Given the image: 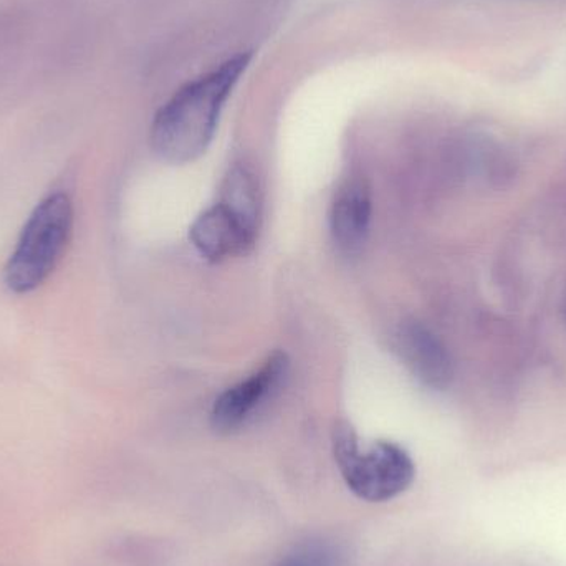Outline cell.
I'll return each instance as SVG.
<instances>
[{
    "instance_id": "6da1fadb",
    "label": "cell",
    "mask_w": 566,
    "mask_h": 566,
    "mask_svg": "<svg viewBox=\"0 0 566 566\" xmlns=\"http://www.w3.org/2000/svg\"><path fill=\"white\" fill-rule=\"evenodd\" d=\"M251 59V53L232 56L219 69L182 86L156 113L151 145L163 161L188 165L208 151L226 102Z\"/></svg>"
},
{
    "instance_id": "7a4b0ae2",
    "label": "cell",
    "mask_w": 566,
    "mask_h": 566,
    "mask_svg": "<svg viewBox=\"0 0 566 566\" xmlns=\"http://www.w3.org/2000/svg\"><path fill=\"white\" fill-rule=\"evenodd\" d=\"M332 442L343 481L363 501H391L415 481L411 455L395 442L378 441L361 451L358 436L348 422H336Z\"/></svg>"
},
{
    "instance_id": "52a82bcc",
    "label": "cell",
    "mask_w": 566,
    "mask_h": 566,
    "mask_svg": "<svg viewBox=\"0 0 566 566\" xmlns=\"http://www.w3.org/2000/svg\"><path fill=\"white\" fill-rule=\"evenodd\" d=\"M371 192L365 179H346L329 209V231L342 254L358 255L368 241L371 226Z\"/></svg>"
},
{
    "instance_id": "277c9868",
    "label": "cell",
    "mask_w": 566,
    "mask_h": 566,
    "mask_svg": "<svg viewBox=\"0 0 566 566\" xmlns=\"http://www.w3.org/2000/svg\"><path fill=\"white\" fill-rule=\"evenodd\" d=\"M290 359L286 353L274 352L264 365L249 378L226 389L211 411V424L221 434L239 431L255 412L274 398L289 378Z\"/></svg>"
},
{
    "instance_id": "ba28073f",
    "label": "cell",
    "mask_w": 566,
    "mask_h": 566,
    "mask_svg": "<svg viewBox=\"0 0 566 566\" xmlns=\"http://www.w3.org/2000/svg\"><path fill=\"white\" fill-rule=\"evenodd\" d=\"M221 202L259 229L261 192L255 176L248 168L235 166L229 171L222 185Z\"/></svg>"
},
{
    "instance_id": "3957f363",
    "label": "cell",
    "mask_w": 566,
    "mask_h": 566,
    "mask_svg": "<svg viewBox=\"0 0 566 566\" xmlns=\"http://www.w3.org/2000/svg\"><path fill=\"white\" fill-rule=\"evenodd\" d=\"M72 222V201L62 192L36 206L3 271V281L12 292H30L49 279L65 252Z\"/></svg>"
},
{
    "instance_id": "9c48e42d",
    "label": "cell",
    "mask_w": 566,
    "mask_h": 566,
    "mask_svg": "<svg viewBox=\"0 0 566 566\" xmlns=\"http://www.w3.org/2000/svg\"><path fill=\"white\" fill-rule=\"evenodd\" d=\"M277 566H339V562L328 545L306 544L286 554Z\"/></svg>"
},
{
    "instance_id": "5b68a950",
    "label": "cell",
    "mask_w": 566,
    "mask_h": 566,
    "mask_svg": "<svg viewBox=\"0 0 566 566\" xmlns=\"http://www.w3.org/2000/svg\"><path fill=\"white\" fill-rule=\"evenodd\" d=\"M395 352L426 388L444 391L454 379L451 353L438 335L419 322H406L395 335Z\"/></svg>"
},
{
    "instance_id": "8992f818",
    "label": "cell",
    "mask_w": 566,
    "mask_h": 566,
    "mask_svg": "<svg viewBox=\"0 0 566 566\" xmlns=\"http://www.w3.org/2000/svg\"><path fill=\"white\" fill-rule=\"evenodd\" d=\"M258 231V228L219 201L196 219L189 239L202 258L221 262L248 254L254 245Z\"/></svg>"
}]
</instances>
